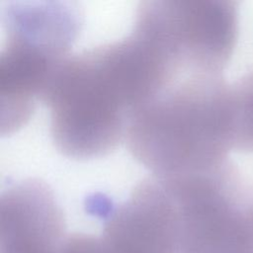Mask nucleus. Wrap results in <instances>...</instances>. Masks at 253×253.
<instances>
[{
  "label": "nucleus",
  "mask_w": 253,
  "mask_h": 253,
  "mask_svg": "<svg viewBox=\"0 0 253 253\" xmlns=\"http://www.w3.org/2000/svg\"><path fill=\"white\" fill-rule=\"evenodd\" d=\"M151 89L149 67L130 36L69 55L42 100L55 148L77 160L111 153Z\"/></svg>",
  "instance_id": "nucleus-1"
},
{
  "label": "nucleus",
  "mask_w": 253,
  "mask_h": 253,
  "mask_svg": "<svg viewBox=\"0 0 253 253\" xmlns=\"http://www.w3.org/2000/svg\"><path fill=\"white\" fill-rule=\"evenodd\" d=\"M216 73L180 75L130 117L125 142L153 176L204 172L219 165L226 142V100Z\"/></svg>",
  "instance_id": "nucleus-2"
},
{
  "label": "nucleus",
  "mask_w": 253,
  "mask_h": 253,
  "mask_svg": "<svg viewBox=\"0 0 253 253\" xmlns=\"http://www.w3.org/2000/svg\"><path fill=\"white\" fill-rule=\"evenodd\" d=\"M81 25L69 2L8 4L5 43L0 53V128L11 133L31 118L69 49Z\"/></svg>",
  "instance_id": "nucleus-3"
},
{
  "label": "nucleus",
  "mask_w": 253,
  "mask_h": 253,
  "mask_svg": "<svg viewBox=\"0 0 253 253\" xmlns=\"http://www.w3.org/2000/svg\"><path fill=\"white\" fill-rule=\"evenodd\" d=\"M162 178L176 210L180 253H253V211L239 208L219 166Z\"/></svg>",
  "instance_id": "nucleus-4"
},
{
  "label": "nucleus",
  "mask_w": 253,
  "mask_h": 253,
  "mask_svg": "<svg viewBox=\"0 0 253 253\" xmlns=\"http://www.w3.org/2000/svg\"><path fill=\"white\" fill-rule=\"evenodd\" d=\"M100 253H180L175 206L161 177L138 183L110 213Z\"/></svg>",
  "instance_id": "nucleus-5"
},
{
  "label": "nucleus",
  "mask_w": 253,
  "mask_h": 253,
  "mask_svg": "<svg viewBox=\"0 0 253 253\" xmlns=\"http://www.w3.org/2000/svg\"><path fill=\"white\" fill-rule=\"evenodd\" d=\"M62 211L47 185L27 179L0 198V253H60L66 238Z\"/></svg>",
  "instance_id": "nucleus-6"
},
{
  "label": "nucleus",
  "mask_w": 253,
  "mask_h": 253,
  "mask_svg": "<svg viewBox=\"0 0 253 253\" xmlns=\"http://www.w3.org/2000/svg\"><path fill=\"white\" fill-rule=\"evenodd\" d=\"M60 253H100L99 237L84 233L67 235Z\"/></svg>",
  "instance_id": "nucleus-7"
}]
</instances>
